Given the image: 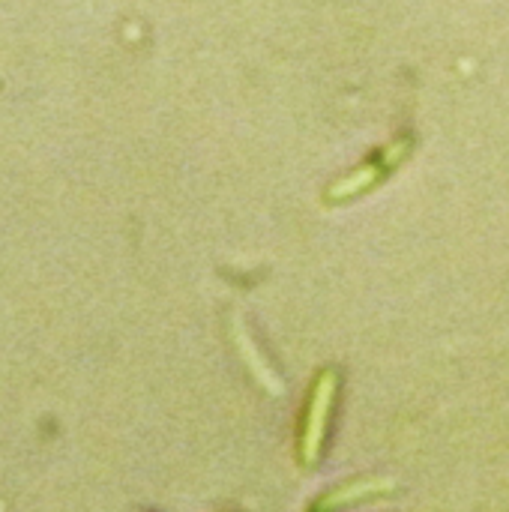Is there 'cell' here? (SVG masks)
Returning a JSON list of instances; mask_svg holds the SVG:
<instances>
[{
  "label": "cell",
  "instance_id": "cell-1",
  "mask_svg": "<svg viewBox=\"0 0 509 512\" xmlns=\"http://www.w3.org/2000/svg\"><path fill=\"white\" fill-rule=\"evenodd\" d=\"M408 153H411V138L393 141V144L384 147L375 159H369V162L360 165L357 171H351V174H345L342 180H336V183L327 189V195H324L327 204H345V201H351V198H357V195L375 189L378 183H384V180L408 159Z\"/></svg>",
  "mask_w": 509,
  "mask_h": 512
},
{
  "label": "cell",
  "instance_id": "cell-2",
  "mask_svg": "<svg viewBox=\"0 0 509 512\" xmlns=\"http://www.w3.org/2000/svg\"><path fill=\"white\" fill-rule=\"evenodd\" d=\"M336 393H339V375L333 369H324L318 375V381L312 384L309 408H306V420H303V435H300V462L306 468H312L321 459V447H324V438H327Z\"/></svg>",
  "mask_w": 509,
  "mask_h": 512
},
{
  "label": "cell",
  "instance_id": "cell-3",
  "mask_svg": "<svg viewBox=\"0 0 509 512\" xmlns=\"http://www.w3.org/2000/svg\"><path fill=\"white\" fill-rule=\"evenodd\" d=\"M393 489V480H354V483H345V486H336L333 492L321 495L315 501L312 512H333L339 507H348V504H357V501H366V498H375V495H384Z\"/></svg>",
  "mask_w": 509,
  "mask_h": 512
},
{
  "label": "cell",
  "instance_id": "cell-4",
  "mask_svg": "<svg viewBox=\"0 0 509 512\" xmlns=\"http://www.w3.org/2000/svg\"><path fill=\"white\" fill-rule=\"evenodd\" d=\"M231 333H234L237 351H240V357L246 360V366H249V372L255 375V381H258L264 390H270L273 396H279V393H282V384H279V378L270 372L267 360L261 357V351H258V348H255V342L249 339V333H246V324H243L240 318H234V321H231Z\"/></svg>",
  "mask_w": 509,
  "mask_h": 512
}]
</instances>
